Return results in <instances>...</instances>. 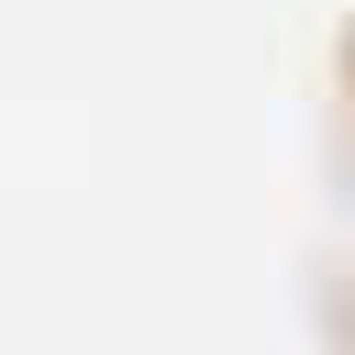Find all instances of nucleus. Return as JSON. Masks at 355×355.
<instances>
[]
</instances>
